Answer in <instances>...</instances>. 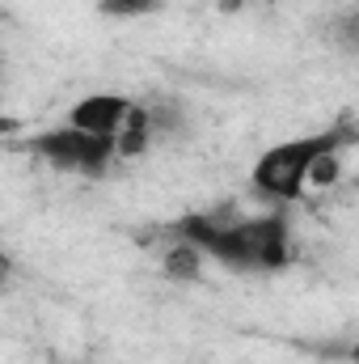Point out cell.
<instances>
[{
	"mask_svg": "<svg viewBox=\"0 0 359 364\" xmlns=\"http://www.w3.org/2000/svg\"><path fill=\"white\" fill-rule=\"evenodd\" d=\"M178 242L199 246L207 259L233 272H279L292 263V229L287 216H216V212H186L170 229Z\"/></svg>",
	"mask_w": 359,
	"mask_h": 364,
	"instance_id": "obj_1",
	"label": "cell"
},
{
	"mask_svg": "<svg viewBox=\"0 0 359 364\" xmlns=\"http://www.w3.org/2000/svg\"><path fill=\"white\" fill-rule=\"evenodd\" d=\"M343 132L330 127V132H313V136H296V140H283V144H270L267 153L254 161L250 182L258 195H267L275 203H296L309 186V170L321 153H334L343 149Z\"/></svg>",
	"mask_w": 359,
	"mask_h": 364,
	"instance_id": "obj_2",
	"label": "cell"
},
{
	"mask_svg": "<svg viewBox=\"0 0 359 364\" xmlns=\"http://www.w3.org/2000/svg\"><path fill=\"white\" fill-rule=\"evenodd\" d=\"M26 149L34 157H43L47 166H55L64 174H85V178H101L110 170V161L118 157V140L114 136H93V132H81L72 123L30 136Z\"/></svg>",
	"mask_w": 359,
	"mask_h": 364,
	"instance_id": "obj_3",
	"label": "cell"
},
{
	"mask_svg": "<svg viewBox=\"0 0 359 364\" xmlns=\"http://www.w3.org/2000/svg\"><path fill=\"white\" fill-rule=\"evenodd\" d=\"M131 110H136V102L123 93H89L68 110V123L81 132H93V136H118L127 127Z\"/></svg>",
	"mask_w": 359,
	"mask_h": 364,
	"instance_id": "obj_4",
	"label": "cell"
},
{
	"mask_svg": "<svg viewBox=\"0 0 359 364\" xmlns=\"http://www.w3.org/2000/svg\"><path fill=\"white\" fill-rule=\"evenodd\" d=\"M203 259H207V255H203L199 246H190V242H178V237H174V246L165 250V263H161V267H165L170 279L194 284V279L203 275Z\"/></svg>",
	"mask_w": 359,
	"mask_h": 364,
	"instance_id": "obj_5",
	"label": "cell"
},
{
	"mask_svg": "<svg viewBox=\"0 0 359 364\" xmlns=\"http://www.w3.org/2000/svg\"><path fill=\"white\" fill-rule=\"evenodd\" d=\"M153 110L148 106H136L131 110V119H127V127L114 136L118 140V157H140L144 149H148V140H153Z\"/></svg>",
	"mask_w": 359,
	"mask_h": 364,
	"instance_id": "obj_6",
	"label": "cell"
},
{
	"mask_svg": "<svg viewBox=\"0 0 359 364\" xmlns=\"http://www.w3.org/2000/svg\"><path fill=\"white\" fill-rule=\"evenodd\" d=\"M165 0H97V13L101 17H114V21H127V17H148V13H161Z\"/></svg>",
	"mask_w": 359,
	"mask_h": 364,
	"instance_id": "obj_7",
	"label": "cell"
},
{
	"mask_svg": "<svg viewBox=\"0 0 359 364\" xmlns=\"http://www.w3.org/2000/svg\"><path fill=\"white\" fill-rule=\"evenodd\" d=\"M330 43L343 51H359V9H347L330 21Z\"/></svg>",
	"mask_w": 359,
	"mask_h": 364,
	"instance_id": "obj_8",
	"label": "cell"
},
{
	"mask_svg": "<svg viewBox=\"0 0 359 364\" xmlns=\"http://www.w3.org/2000/svg\"><path fill=\"white\" fill-rule=\"evenodd\" d=\"M343 178V153L334 149V153H321L317 161H313V170H309V186H334V182Z\"/></svg>",
	"mask_w": 359,
	"mask_h": 364,
	"instance_id": "obj_9",
	"label": "cell"
},
{
	"mask_svg": "<svg viewBox=\"0 0 359 364\" xmlns=\"http://www.w3.org/2000/svg\"><path fill=\"white\" fill-rule=\"evenodd\" d=\"M351 360H355V364H359V343H355V348H351Z\"/></svg>",
	"mask_w": 359,
	"mask_h": 364,
	"instance_id": "obj_10",
	"label": "cell"
}]
</instances>
